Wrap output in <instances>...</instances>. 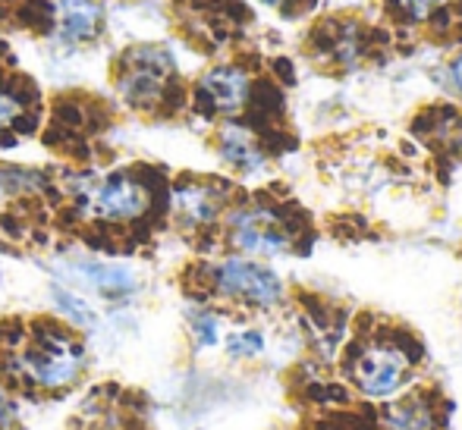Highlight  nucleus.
Listing matches in <instances>:
<instances>
[{
  "mask_svg": "<svg viewBox=\"0 0 462 430\" xmlns=\"http://www.w3.org/2000/svg\"><path fill=\"white\" fill-rule=\"evenodd\" d=\"M82 364H86V349L79 340L67 334L60 327H38L32 334L25 352L19 355V368L29 377L35 387L42 389H63L82 374Z\"/></svg>",
  "mask_w": 462,
  "mask_h": 430,
  "instance_id": "obj_1",
  "label": "nucleus"
},
{
  "mask_svg": "<svg viewBox=\"0 0 462 430\" xmlns=\"http://www.w3.org/2000/svg\"><path fill=\"white\" fill-rule=\"evenodd\" d=\"M177 73V60L167 48L158 44H139L123 54L116 67V91L129 107H154L167 95Z\"/></svg>",
  "mask_w": 462,
  "mask_h": 430,
  "instance_id": "obj_2",
  "label": "nucleus"
},
{
  "mask_svg": "<svg viewBox=\"0 0 462 430\" xmlns=\"http://www.w3.org/2000/svg\"><path fill=\"white\" fill-rule=\"evenodd\" d=\"M82 211L104 224H129L139 220L152 207V192L133 173H107L101 179L86 182L79 192Z\"/></svg>",
  "mask_w": 462,
  "mask_h": 430,
  "instance_id": "obj_3",
  "label": "nucleus"
},
{
  "mask_svg": "<svg viewBox=\"0 0 462 430\" xmlns=\"http://www.w3.org/2000/svg\"><path fill=\"white\" fill-rule=\"evenodd\" d=\"M214 283H217V289L224 296L245 298V302H255V305H274L283 296V286H280L277 273L245 258H230L214 267Z\"/></svg>",
  "mask_w": 462,
  "mask_h": 430,
  "instance_id": "obj_4",
  "label": "nucleus"
},
{
  "mask_svg": "<svg viewBox=\"0 0 462 430\" xmlns=\"http://www.w3.org/2000/svg\"><path fill=\"white\" fill-rule=\"evenodd\" d=\"M230 236L233 245L245 255L274 258L290 249V233L277 220V214L255 207V211H239L230 217Z\"/></svg>",
  "mask_w": 462,
  "mask_h": 430,
  "instance_id": "obj_5",
  "label": "nucleus"
},
{
  "mask_svg": "<svg viewBox=\"0 0 462 430\" xmlns=\"http://www.w3.org/2000/svg\"><path fill=\"white\" fill-rule=\"evenodd\" d=\"M48 13L57 38L69 44L95 41L104 29L101 0H48Z\"/></svg>",
  "mask_w": 462,
  "mask_h": 430,
  "instance_id": "obj_6",
  "label": "nucleus"
},
{
  "mask_svg": "<svg viewBox=\"0 0 462 430\" xmlns=\"http://www.w3.org/2000/svg\"><path fill=\"white\" fill-rule=\"evenodd\" d=\"M249 76L236 67H217L208 69L199 82V101L208 104L214 114H236L245 101H249Z\"/></svg>",
  "mask_w": 462,
  "mask_h": 430,
  "instance_id": "obj_7",
  "label": "nucleus"
},
{
  "mask_svg": "<svg viewBox=\"0 0 462 430\" xmlns=\"http://www.w3.org/2000/svg\"><path fill=\"white\" fill-rule=\"evenodd\" d=\"M406 355L400 349H371L365 358L356 368V377H359L362 389L371 396H387L393 393L396 387L406 377Z\"/></svg>",
  "mask_w": 462,
  "mask_h": 430,
  "instance_id": "obj_8",
  "label": "nucleus"
},
{
  "mask_svg": "<svg viewBox=\"0 0 462 430\" xmlns=\"http://www.w3.org/2000/svg\"><path fill=\"white\" fill-rule=\"evenodd\" d=\"M173 205H177V217L183 224H211L220 211V192H214L205 182H186L173 192Z\"/></svg>",
  "mask_w": 462,
  "mask_h": 430,
  "instance_id": "obj_9",
  "label": "nucleus"
},
{
  "mask_svg": "<svg viewBox=\"0 0 462 430\" xmlns=\"http://www.w3.org/2000/svg\"><path fill=\"white\" fill-rule=\"evenodd\" d=\"M220 158L245 173L262 170V164H264V154H262V148H258V142L239 126H226L224 133H220Z\"/></svg>",
  "mask_w": 462,
  "mask_h": 430,
  "instance_id": "obj_10",
  "label": "nucleus"
},
{
  "mask_svg": "<svg viewBox=\"0 0 462 430\" xmlns=\"http://www.w3.org/2000/svg\"><path fill=\"white\" fill-rule=\"evenodd\" d=\"M82 279L88 286H95L104 296H126L133 289V273L123 270V267H110V264H82Z\"/></svg>",
  "mask_w": 462,
  "mask_h": 430,
  "instance_id": "obj_11",
  "label": "nucleus"
},
{
  "mask_svg": "<svg viewBox=\"0 0 462 430\" xmlns=\"http://www.w3.org/2000/svg\"><path fill=\"white\" fill-rule=\"evenodd\" d=\"M54 305L79 327H95V311L86 305V298H79L76 292L63 289V286H54Z\"/></svg>",
  "mask_w": 462,
  "mask_h": 430,
  "instance_id": "obj_12",
  "label": "nucleus"
},
{
  "mask_svg": "<svg viewBox=\"0 0 462 430\" xmlns=\"http://www.w3.org/2000/svg\"><path fill=\"white\" fill-rule=\"evenodd\" d=\"M390 425L393 430H428L431 427V415H428L425 406H419V402H402V406H396L393 412H390Z\"/></svg>",
  "mask_w": 462,
  "mask_h": 430,
  "instance_id": "obj_13",
  "label": "nucleus"
},
{
  "mask_svg": "<svg viewBox=\"0 0 462 430\" xmlns=\"http://www.w3.org/2000/svg\"><path fill=\"white\" fill-rule=\"evenodd\" d=\"M25 107H29V101H25L23 91L0 82V129L16 126V123L25 116Z\"/></svg>",
  "mask_w": 462,
  "mask_h": 430,
  "instance_id": "obj_14",
  "label": "nucleus"
},
{
  "mask_svg": "<svg viewBox=\"0 0 462 430\" xmlns=\"http://www.w3.org/2000/svg\"><path fill=\"white\" fill-rule=\"evenodd\" d=\"M192 334H195V340H199L201 345H214L220 340V327H217V321H214L211 315H192Z\"/></svg>",
  "mask_w": 462,
  "mask_h": 430,
  "instance_id": "obj_15",
  "label": "nucleus"
},
{
  "mask_svg": "<svg viewBox=\"0 0 462 430\" xmlns=\"http://www.w3.org/2000/svg\"><path fill=\"white\" fill-rule=\"evenodd\" d=\"M230 352L233 355H258L262 352V334H255V330H249V334H236V336H230Z\"/></svg>",
  "mask_w": 462,
  "mask_h": 430,
  "instance_id": "obj_16",
  "label": "nucleus"
},
{
  "mask_svg": "<svg viewBox=\"0 0 462 430\" xmlns=\"http://www.w3.org/2000/svg\"><path fill=\"white\" fill-rule=\"evenodd\" d=\"M440 4H447V0H400V6L409 13L412 19H425L431 16L434 10H438Z\"/></svg>",
  "mask_w": 462,
  "mask_h": 430,
  "instance_id": "obj_17",
  "label": "nucleus"
},
{
  "mask_svg": "<svg viewBox=\"0 0 462 430\" xmlns=\"http://www.w3.org/2000/svg\"><path fill=\"white\" fill-rule=\"evenodd\" d=\"M13 415H16V406H13V399L10 396L0 389V427H6L13 421Z\"/></svg>",
  "mask_w": 462,
  "mask_h": 430,
  "instance_id": "obj_18",
  "label": "nucleus"
},
{
  "mask_svg": "<svg viewBox=\"0 0 462 430\" xmlns=\"http://www.w3.org/2000/svg\"><path fill=\"white\" fill-rule=\"evenodd\" d=\"M453 79H457V86L462 88V54L457 57V63H453Z\"/></svg>",
  "mask_w": 462,
  "mask_h": 430,
  "instance_id": "obj_19",
  "label": "nucleus"
},
{
  "mask_svg": "<svg viewBox=\"0 0 462 430\" xmlns=\"http://www.w3.org/2000/svg\"><path fill=\"white\" fill-rule=\"evenodd\" d=\"M264 4H268V6H277V4H280V0H264Z\"/></svg>",
  "mask_w": 462,
  "mask_h": 430,
  "instance_id": "obj_20",
  "label": "nucleus"
}]
</instances>
